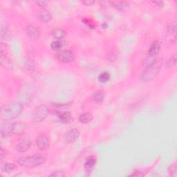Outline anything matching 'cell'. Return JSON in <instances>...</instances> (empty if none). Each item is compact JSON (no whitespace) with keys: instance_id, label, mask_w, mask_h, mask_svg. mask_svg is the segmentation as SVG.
<instances>
[{"instance_id":"f1b7e54d","label":"cell","mask_w":177,"mask_h":177,"mask_svg":"<svg viewBox=\"0 0 177 177\" xmlns=\"http://www.w3.org/2000/svg\"><path fill=\"white\" fill-rule=\"evenodd\" d=\"M50 176H55V177H62V176H65V175L62 172L60 171H56L51 173L50 175Z\"/></svg>"},{"instance_id":"484cf974","label":"cell","mask_w":177,"mask_h":177,"mask_svg":"<svg viewBox=\"0 0 177 177\" xmlns=\"http://www.w3.org/2000/svg\"><path fill=\"white\" fill-rule=\"evenodd\" d=\"M156 60V57H155V56H151V55H148V56L147 57V58L145 59L144 64L146 66H150L151 65H152L153 63Z\"/></svg>"},{"instance_id":"836d02e7","label":"cell","mask_w":177,"mask_h":177,"mask_svg":"<svg viewBox=\"0 0 177 177\" xmlns=\"http://www.w3.org/2000/svg\"><path fill=\"white\" fill-rule=\"evenodd\" d=\"M153 3V4H156L157 6H159V7H163L164 3L162 1H153L151 2Z\"/></svg>"},{"instance_id":"cb8c5ba5","label":"cell","mask_w":177,"mask_h":177,"mask_svg":"<svg viewBox=\"0 0 177 177\" xmlns=\"http://www.w3.org/2000/svg\"><path fill=\"white\" fill-rule=\"evenodd\" d=\"M26 127L24 123L22 122H15V130L14 134H19V133L23 132Z\"/></svg>"},{"instance_id":"44dd1931","label":"cell","mask_w":177,"mask_h":177,"mask_svg":"<svg viewBox=\"0 0 177 177\" xmlns=\"http://www.w3.org/2000/svg\"><path fill=\"white\" fill-rule=\"evenodd\" d=\"M110 74L107 71H104L98 75V80L101 83H106L110 80Z\"/></svg>"},{"instance_id":"3957f363","label":"cell","mask_w":177,"mask_h":177,"mask_svg":"<svg viewBox=\"0 0 177 177\" xmlns=\"http://www.w3.org/2000/svg\"><path fill=\"white\" fill-rule=\"evenodd\" d=\"M46 160V156L44 154H36L32 156L21 157L17 160L18 164L27 167H36L42 165Z\"/></svg>"},{"instance_id":"4dcf8cb0","label":"cell","mask_w":177,"mask_h":177,"mask_svg":"<svg viewBox=\"0 0 177 177\" xmlns=\"http://www.w3.org/2000/svg\"><path fill=\"white\" fill-rule=\"evenodd\" d=\"M8 32V28L6 26H2L1 28V37L3 39L4 37L6 36V35L7 34Z\"/></svg>"},{"instance_id":"9c48e42d","label":"cell","mask_w":177,"mask_h":177,"mask_svg":"<svg viewBox=\"0 0 177 177\" xmlns=\"http://www.w3.org/2000/svg\"><path fill=\"white\" fill-rule=\"evenodd\" d=\"M36 145L40 150H46L49 147V140L44 134H41L36 138Z\"/></svg>"},{"instance_id":"277c9868","label":"cell","mask_w":177,"mask_h":177,"mask_svg":"<svg viewBox=\"0 0 177 177\" xmlns=\"http://www.w3.org/2000/svg\"><path fill=\"white\" fill-rule=\"evenodd\" d=\"M33 87L31 85L25 84L22 87L20 91L18 93L17 98L19 102L23 104H27L32 100L33 98Z\"/></svg>"},{"instance_id":"d6986e66","label":"cell","mask_w":177,"mask_h":177,"mask_svg":"<svg viewBox=\"0 0 177 177\" xmlns=\"http://www.w3.org/2000/svg\"><path fill=\"white\" fill-rule=\"evenodd\" d=\"M105 93L102 90H98L95 91L93 95V98L96 103H101L105 98Z\"/></svg>"},{"instance_id":"2e32d148","label":"cell","mask_w":177,"mask_h":177,"mask_svg":"<svg viewBox=\"0 0 177 177\" xmlns=\"http://www.w3.org/2000/svg\"><path fill=\"white\" fill-rule=\"evenodd\" d=\"M1 65L2 66L8 70H12L13 69V65H12V63L11 62V60L8 59L7 57L5 56L4 55H3V53H1Z\"/></svg>"},{"instance_id":"5b68a950","label":"cell","mask_w":177,"mask_h":177,"mask_svg":"<svg viewBox=\"0 0 177 177\" xmlns=\"http://www.w3.org/2000/svg\"><path fill=\"white\" fill-rule=\"evenodd\" d=\"M49 109L45 105H40L35 108L33 112V118L36 122H40L46 118Z\"/></svg>"},{"instance_id":"d6a6232c","label":"cell","mask_w":177,"mask_h":177,"mask_svg":"<svg viewBox=\"0 0 177 177\" xmlns=\"http://www.w3.org/2000/svg\"><path fill=\"white\" fill-rule=\"evenodd\" d=\"M82 3L86 6H91L94 4L95 1H91V0H86V1H83Z\"/></svg>"},{"instance_id":"30bf717a","label":"cell","mask_w":177,"mask_h":177,"mask_svg":"<svg viewBox=\"0 0 177 177\" xmlns=\"http://www.w3.org/2000/svg\"><path fill=\"white\" fill-rule=\"evenodd\" d=\"M80 136V132L77 129H71L65 133V139L68 143H74Z\"/></svg>"},{"instance_id":"5bb4252c","label":"cell","mask_w":177,"mask_h":177,"mask_svg":"<svg viewBox=\"0 0 177 177\" xmlns=\"http://www.w3.org/2000/svg\"><path fill=\"white\" fill-rule=\"evenodd\" d=\"M38 17L44 23H46V22H48L51 20L52 16L51 14H50L48 11L44 8H42L38 12Z\"/></svg>"},{"instance_id":"ba28073f","label":"cell","mask_w":177,"mask_h":177,"mask_svg":"<svg viewBox=\"0 0 177 177\" xmlns=\"http://www.w3.org/2000/svg\"><path fill=\"white\" fill-rule=\"evenodd\" d=\"M31 142L30 138L27 136L22 137L20 141L18 142V143L16 145V150L19 152L24 153L26 152V151L29 150L31 147Z\"/></svg>"},{"instance_id":"9a60e30c","label":"cell","mask_w":177,"mask_h":177,"mask_svg":"<svg viewBox=\"0 0 177 177\" xmlns=\"http://www.w3.org/2000/svg\"><path fill=\"white\" fill-rule=\"evenodd\" d=\"M160 44L159 42H155L152 44H151L150 48L148 51V55L151 56H155L157 55L158 53L160 51Z\"/></svg>"},{"instance_id":"f546056e","label":"cell","mask_w":177,"mask_h":177,"mask_svg":"<svg viewBox=\"0 0 177 177\" xmlns=\"http://www.w3.org/2000/svg\"><path fill=\"white\" fill-rule=\"evenodd\" d=\"M107 58H108V59L110 61L114 62L116 60V59L117 58V57H116V54H114V53H112V52H111V53H109V54L107 55Z\"/></svg>"},{"instance_id":"83f0119b","label":"cell","mask_w":177,"mask_h":177,"mask_svg":"<svg viewBox=\"0 0 177 177\" xmlns=\"http://www.w3.org/2000/svg\"><path fill=\"white\" fill-rule=\"evenodd\" d=\"M50 47L53 50H59L62 49V44L60 41H54L50 44Z\"/></svg>"},{"instance_id":"8fae6325","label":"cell","mask_w":177,"mask_h":177,"mask_svg":"<svg viewBox=\"0 0 177 177\" xmlns=\"http://www.w3.org/2000/svg\"><path fill=\"white\" fill-rule=\"evenodd\" d=\"M110 4L120 11H127L129 8V4L125 1H112L109 2Z\"/></svg>"},{"instance_id":"d4e9b609","label":"cell","mask_w":177,"mask_h":177,"mask_svg":"<svg viewBox=\"0 0 177 177\" xmlns=\"http://www.w3.org/2000/svg\"><path fill=\"white\" fill-rule=\"evenodd\" d=\"M168 173L170 176L176 177L177 176V167L176 164H172L168 167Z\"/></svg>"},{"instance_id":"7a4b0ae2","label":"cell","mask_w":177,"mask_h":177,"mask_svg":"<svg viewBox=\"0 0 177 177\" xmlns=\"http://www.w3.org/2000/svg\"><path fill=\"white\" fill-rule=\"evenodd\" d=\"M161 65H162V60H156L152 65L146 66L141 75V80L145 83L152 80L159 74L161 69Z\"/></svg>"},{"instance_id":"ffe728a7","label":"cell","mask_w":177,"mask_h":177,"mask_svg":"<svg viewBox=\"0 0 177 177\" xmlns=\"http://www.w3.org/2000/svg\"><path fill=\"white\" fill-rule=\"evenodd\" d=\"M93 118V115L91 113H84L79 117V121L81 123H88Z\"/></svg>"},{"instance_id":"52a82bcc","label":"cell","mask_w":177,"mask_h":177,"mask_svg":"<svg viewBox=\"0 0 177 177\" xmlns=\"http://www.w3.org/2000/svg\"><path fill=\"white\" fill-rule=\"evenodd\" d=\"M15 122L11 121H4L1 124V136L2 138L8 137L14 134Z\"/></svg>"},{"instance_id":"ac0fdd59","label":"cell","mask_w":177,"mask_h":177,"mask_svg":"<svg viewBox=\"0 0 177 177\" xmlns=\"http://www.w3.org/2000/svg\"><path fill=\"white\" fill-rule=\"evenodd\" d=\"M52 36L57 40H62L65 37L66 33L62 28H55L52 31Z\"/></svg>"},{"instance_id":"7c38bea8","label":"cell","mask_w":177,"mask_h":177,"mask_svg":"<svg viewBox=\"0 0 177 177\" xmlns=\"http://www.w3.org/2000/svg\"><path fill=\"white\" fill-rule=\"evenodd\" d=\"M96 163V159L94 156L88 157L84 163V169L87 174L92 172Z\"/></svg>"},{"instance_id":"e575fe53","label":"cell","mask_w":177,"mask_h":177,"mask_svg":"<svg viewBox=\"0 0 177 177\" xmlns=\"http://www.w3.org/2000/svg\"><path fill=\"white\" fill-rule=\"evenodd\" d=\"M6 156V153H4V150H3V149L1 150V154H0V159H2L3 158L5 157Z\"/></svg>"},{"instance_id":"6da1fadb","label":"cell","mask_w":177,"mask_h":177,"mask_svg":"<svg viewBox=\"0 0 177 177\" xmlns=\"http://www.w3.org/2000/svg\"><path fill=\"white\" fill-rule=\"evenodd\" d=\"M23 105L20 102H13L4 105L0 111V117L3 121H12L21 114Z\"/></svg>"},{"instance_id":"1f68e13d","label":"cell","mask_w":177,"mask_h":177,"mask_svg":"<svg viewBox=\"0 0 177 177\" xmlns=\"http://www.w3.org/2000/svg\"><path fill=\"white\" fill-rule=\"evenodd\" d=\"M36 3L38 6H41V7H45V6L48 5L49 2H48V1H39V2H36Z\"/></svg>"},{"instance_id":"7402d4cb","label":"cell","mask_w":177,"mask_h":177,"mask_svg":"<svg viewBox=\"0 0 177 177\" xmlns=\"http://www.w3.org/2000/svg\"><path fill=\"white\" fill-rule=\"evenodd\" d=\"M176 32V21L172 22V23H170V25L167 27V33L169 34V36H175Z\"/></svg>"},{"instance_id":"8992f818","label":"cell","mask_w":177,"mask_h":177,"mask_svg":"<svg viewBox=\"0 0 177 177\" xmlns=\"http://www.w3.org/2000/svg\"><path fill=\"white\" fill-rule=\"evenodd\" d=\"M56 58L60 62L63 63H69L73 62L75 60V55L74 52L69 50H62L56 53Z\"/></svg>"},{"instance_id":"4fadbf2b","label":"cell","mask_w":177,"mask_h":177,"mask_svg":"<svg viewBox=\"0 0 177 177\" xmlns=\"http://www.w3.org/2000/svg\"><path fill=\"white\" fill-rule=\"evenodd\" d=\"M26 33L31 39H37L40 36V30L33 25H28L26 28Z\"/></svg>"},{"instance_id":"4316f807","label":"cell","mask_w":177,"mask_h":177,"mask_svg":"<svg viewBox=\"0 0 177 177\" xmlns=\"http://www.w3.org/2000/svg\"><path fill=\"white\" fill-rule=\"evenodd\" d=\"M176 55H173L171 58H170L167 61L166 63V66L167 68H170L172 67V66H175L176 65Z\"/></svg>"},{"instance_id":"e0dca14e","label":"cell","mask_w":177,"mask_h":177,"mask_svg":"<svg viewBox=\"0 0 177 177\" xmlns=\"http://www.w3.org/2000/svg\"><path fill=\"white\" fill-rule=\"evenodd\" d=\"M16 170H17V167L13 163H4V165H2L1 167L2 172L5 173H11L15 171Z\"/></svg>"},{"instance_id":"603a6c76","label":"cell","mask_w":177,"mask_h":177,"mask_svg":"<svg viewBox=\"0 0 177 177\" xmlns=\"http://www.w3.org/2000/svg\"><path fill=\"white\" fill-rule=\"evenodd\" d=\"M58 118L63 122H67L71 119V114L69 112H61L58 113Z\"/></svg>"}]
</instances>
